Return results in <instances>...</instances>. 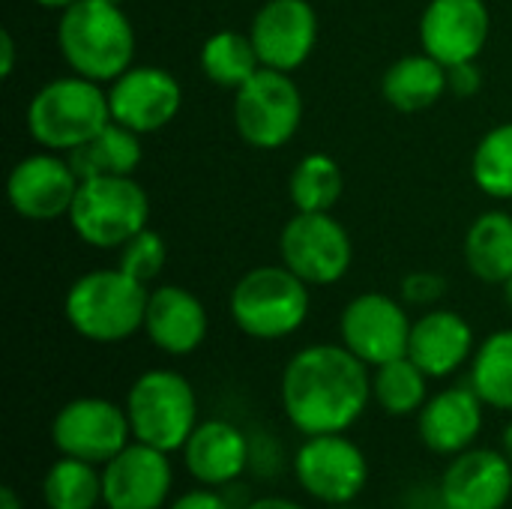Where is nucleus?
<instances>
[{"label":"nucleus","instance_id":"nucleus-1","mask_svg":"<svg viewBox=\"0 0 512 509\" xmlns=\"http://www.w3.org/2000/svg\"><path fill=\"white\" fill-rule=\"evenodd\" d=\"M279 405L303 438L351 432L372 405V369L342 342H312L288 357Z\"/></svg>","mask_w":512,"mask_h":509},{"label":"nucleus","instance_id":"nucleus-30","mask_svg":"<svg viewBox=\"0 0 512 509\" xmlns=\"http://www.w3.org/2000/svg\"><path fill=\"white\" fill-rule=\"evenodd\" d=\"M342 168L330 153H306L288 174V198L297 213H330L342 198Z\"/></svg>","mask_w":512,"mask_h":509},{"label":"nucleus","instance_id":"nucleus-36","mask_svg":"<svg viewBox=\"0 0 512 509\" xmlns=\"http://www.w3.org/2000/svg\"><path fill=\"white\" fill-rule=\"evenodd\" d=\"M165 509H234L222 489H207V486H195V489H186L180 495L171 498V504Z\"/></svg>","mask_w":512,"mask_h":509},{"label":"nucleus","instance_id":"nucleus-44","mask_svg":"<svg viewBox=\"0 0 512 509\" xmlns=\"http://www.w3.org/2000/svg\"><path fill=\"white\" fill-rule=\"evenodd\" d=\"M501 288H504V300H507V306H510V312H512V276L504 282V285H501Z\"/></svg>","mask_w":512,"mask_h":509},{"label":"nucleus","instance_id":"nucleus-41","mask_svg":"<svg viewBox=\"0 0 512 509\" xmlns=\"http://www.w3.org/2000/svg\"><path fill=\"white\" fill-rule=\"evenodd\" d=\"M0 509H24L21 495H18L12 486H3V489H0Z\"/></svg>","mask_w":512,"mask_h":509},{"label":"nucleus","instance_id":"nucleus-9","mask_svg":"<svg viewBox=\"0 0 512 509\" xmlns=\"http://www.w3.org/2000/svg\"><path fill=\"white\" fill-rule=\"evenodd\" d=\"M297 489L324 507L357 504L369 486V459L348 432L309 435L291 456Z\"/></svg>","mask_w":512,"mask_h":509},{"label":"nucleus","instance_id":"nucleus-15","mask_svg":"<svg viewBox=\"0 0 512 509\" xmlns=\"http://www.w3.org/2000/svg\"><path fill=\"white\" fill-rule=\"evenodd\" d=\"M174 492L171 453L132 441L102 465V509H165Z\"/></svg>","mask_w":512,"mask_h":509},{"label":"nucleus","instance_id":"nucleus-31","mask_svg":"<svg viewBox=\"0 0 512 509\" xmlns=\"http://www.w3.org/2000/svg\"><path fill=\"white\" fill-rule=\"evenodd\" d=\"M471 177L495 201H512V120L492 126L474 147Z\"/></svg>","mask_w":512,"mask_h":509},{"label":"nucleus","instance_id":"nucleus-40","mask_svg":"<svg viewBox=\"0 0 512 509\" xmlns=\"http://www.w3.org/2000/svg\"><path fill=\"white\" fill-rule=\"evenodd\" d=\"M246 509H309L306 504L294 501V498H282V495H261L255 498Z\"/></svg>","mask_w":512,"mask_h":509},{"label":"nucleus","instance_id":"nucleus-12","mask_svg":"<svg viewBox=\"0 0 512 509\" xmlns=\"http://www.w3.org/2000/svg\"><path fill=\"white\" fill-rule=\"evenodd\" d=\"M411 327L414 318L408 315L405 300L384 291H366L345 303L339 315V342L375 369L408 354Z\"/></svg>","mask_w":512,"mask_h":509},{"label":"nucleus","instance_id":"nucleus-39","mask_svg":"<svg viewBox=\"0 0 512 509\" xmlns=\"http://www.w3.org/2000/svg\"><path fill=\"white\" fill-rule=\"evenodd\" d=\"M222 495H225V501H228L234 509H246L252 501H255V495H252V489H249V483H246V480H237V483L225 486V489H222Z\"/></svg>","mask_w":512,"mask_h":509},{"label":"nucleus","instance_id":"nucleus-11","mask_svg":"<svg viewBox=\"0 0 512 509\" xmlns=\"http://www.w3.org/2000/svg\"><path fill=\"white\" fill-rule=\"evenodd\" d=\"M132 426L126 408L105 396H75L57 408L51 420V444L60 456H72L90 465L111 462L132 444Z\"/></svg>","mask_w":512,"mask_h":509},{"label":"nucleus","instance_id":"nucleus-5","mask_svg":"<svg viewBox=\"0 0 512 509\" xmlns=\"http://www.w3.org/2000/svg\"><path fill=\"white\" fill-rule=\"evenodd\" d=\"M24 120L42 150L72 153L111 123L108 90L75 72L51 78L30 96Z\"/></svg>","mask_w":512,"mask_h":509},{"label":"nucleus","instance_id":"nucleus-45","mask_svg":"<svg viewBox=\"0 0 512 509\" xmlns=\"http://www.w3.org/2000/svg\"><path fill=\"white\" fill-rule=\"evenodd\" d=\"M327 509H360L357 504H342V507H327Z\"/></svg>","mask_w":512,"mask_h":509},{"label":"nucleus","instance_id":"nucleus-26","mask_svg":"<svg viewBox=\"0 0 512 509\" xmlns=\"http://www.w3.org/2000/svg\"><path fill=\"white\" fill-rule=\"evenodd\" d=\"M468 384L486 408L512 417V327L489 333L468 366Z\"/></svg>","mask_w":512,"mask_h":509},{"label":"nucleus","instance_id":"nucleus-8","mask_svg":"<svg viewBox=\"0 0 512 509\" xmlns=\"http://www.w3.org/2000/svg\"><path fill=\"white\" fill-rule=\"evenodd\" d=\"M234 129L255 150H282L303 123V93L291 72L261 66L231 102Z\"/></svg>","mask_w":512,"mask_h":509},{"label":"nucleus","instance_id":"nucleus-7","mask_svg":"<svg viewBox=\"0 0 512 509\" xmlns=\"http://www.w3.org/2000/svg\"><path fill=\"white\" fill-rule=\"evenodd\" d=\"M75 237L90 249H120L147 228L150 198L135 177H87L69 210Z\"/></svg>","mask_w":512,"mask_h":509},{"label":"nucleus","instance_id":"nucleus-6","mask_svg":"<svg viewBox=\"0 0 512 509\" xmlns=\"http://www.w3.org/2000/svg\"><path fill=\"white\" fill-rule=\"evenodd\" d=\"M132 438L165 453H180L186 438L201 423L198 393L192 381L177 369L141 372L123 399Z\"/></svg>","mask_w":512,"mask_h":509},{"label":"nucleus","instance_id":"nucleus-19","mask_svg":"<svg viewBox=\"0 0 512 509\" xmlns=\"http://www.w3.org/2000/svg\"><path fill=\"white\" fill-rule=\"evenodd\" d=\"M447 509H507L512 501V465L501 447H471L453 459L438 480Z\"/></svg>","mask_w":512,"mask_h":509},{"label":"nucleus","instance_id":"nucleus-24","mask_svg":"<svg viewBox=\"0 0 512 509\" xmlns=\"http://www.w3.org/2000/svg\"><path fill=\"white\" fill-rule=\"evenodd\" d=\"M465 267L486 285H504L512 276V213L486 210L465 234Z\"/></svg>","mask_w":512,"mask_h":509},{"label":"nucleus","instance_id":"nucleus-34","mask_svg":"<svg viewBox=\"0 0 512 509\" xmlns=\"http://www.w3.org/2000/svg\"><path fill=\"white\" fill-rule=\"evenodd\" d=\"M405 306H420V309H432L444 300L447 294V279L435 270H414L402 279L399 285Z\"/></svg>","mask_w":512,"mask_h":509},{"label":"nucleus","instance_id":"nucleus-2","mask_svg":"<svg viewBox=\"0 0 512 509\" xmlns=\"http://www.w3.org/2000/svg\"><path fill=\"white\" fill-rule=\"evenodd\" d=\"M135 27L120 3L75 0L60 12L57 51L69 72L111 84L135 60Z\"/></svg>","mask_w":512,"mask_h":509},{"label":"nucleus","instance_id":"nucleus-3","mask_svg":"<svg viewBox=\"0 0 512 509\" xmlns=\"http://www.w3.org/2000/svg\"><path fill=\"white\" fill-rule=\"evenodd\" d=\"M150 288L120 267H102L78 276L63 297V318L84 342L120 345L144 330Z\"/></svg>","mask_w":512,"mask_h":509},{"label":"nucleus","instance_id":"nucleus-38","mask_svg":"<svg viewBox=\"0 0 512 509\" xmlns=\"http://www.w3.org/2000/svg\"><path fill=\"white\" fill-rule=\"evenodd\" d=\"M18 66V42L9 27L0 30V78H12Z\"/></svg>","mask_w":512,"mask_h":509},{"label":"nucleus","instance_id":"nucleus-14","mask_svg":"<svg viewBox=\"0 0 512 509\" xmlns=\"http://www.w3.org/2000/svg\"><path fill=\"white\" fill-rule=\"evenodd\" d=\"M183 105V87L171 69L162 66H129L108 84V108L111 120L138 132L153 135L162 132Z\"/></svg>","mask_w":512,"mask_h":509},{"label":"nucleus","instance_id":"nucleus-37","mask_svg":"<svg viewBox=\"0 0 512 509\" xmlns=\"http://www.w3.org/2000/svg\"><path fill=\"white\" fill-rule=\"evenodd\" d=\"M405 504H408V509H447L438 483L435 486H414L411 495L405 498Z\"/></svg>","mask_w":512,"mask_h":509},{"label":"nucleus","instance_id":"nucleus-32","mask_svg":"<svg viewBox=\"0 0 512 509\" xmlns=\"http://www.w3.org/2000/svg\"><path fill=\"white\" fill-rule=\"evenodd\" d=\"M120 258H117V267L138 279L141 285H150L153 279L162 276L165 264H168V243L159 231L153 228H144L138 231L129 243H123L120 249Z\"/></svg>","mask_w":512,"mask_h":509},{"label":"nucleus","instance_id":"nucleus-25","mask_svg":"<svg viewBox=\"0 0 512 509\" xmlns=\"http://www.w3.org/2000/svg\"><path fill=\"white\" fill-rule=\"evenodd\" d=\"M138 132L120 126V123H108L93 141H87L84 147L66 153L75 174L81 180L87 177H102V174H114V177H135V171L144 162V147H141Z\"/></svg>","mask_w":512,"mask_h":509},{"label":"nucleus","instance_id":"nucleus-33","mask_svg":"<svg viewBox=\"0 0 512 509\" xmlns=\"http://www.w3.org/2000/svg\"><path fill=\"white\" fill-rule=\"evenodd\" d=\"M288 465L285 447L273 432H252L249 435V474L261 483H273L282 477Z\"/></svg>","mask_w":512,"mask_h":509},{"label":"nucleus","instance_id":"nucleus-46","mask_svg":"<svg viewBox=\"0 0 512 509\" xmlns=\"http://www.w3.org/2000/svg\"><path fill=\"white\" fill-rule=\"evenodd\" d=\"M108 3H123V0H108Z\"/></svg>","mask_w":512,"mask_h":509},{"label":"nucleus","instance_id":"nucleus-18","mask_svg":"<svg viewBox=\"0 0 512 509\" xmlns=\"http://www.w3.org/2000/svg\"><path fill=\"white\" fill-rule=\"evenodd\" d=\"M486 426V402L471 384H450L426 399L417 414L420 444L441 459L471 450Z\"/></svg>","mask_w":512,"mask_h":509},{"label":"nucleus","instance_id":"nucleus-27","mask_svg":"<svg viewBox=\"0 0 512 509\" xmlns=\"http://www.w3.org/2000/svg\"><path fill=\"white\" fill-rule=\"evenodd\" d=\"M198 66L210 84L237 90L261 69V60H258V51L252 45L249 33L216 30L204 39V45L198 51Z\"/></svg>","mask_w":512,"mask_h":509},{"label":"nucleus","instance_id":"nucleus-23","mask_svg":"<svg viewBox=\"0 0 512 509\" xmlns=\"http://www.w3.org/2000/svg\"><path fill=\"white\" fill-rule=\"evenodd\" d=\"M444 93H447V66L426 51L393 60L381 78L384 102L402 114H420L438 105Z\"/></svg>","mask_w":512,"mask_h":509},{"label":"nucleus","instance_id":"nucleus-16","mask_svg":"<svg viewBox=\"0 0 512 509\" xmlns=\"http://www.w3.org/2000/svg\"><path fill=\"white\" fill-rule=\"evenodd\" d=\"M249 36L261 66L297 72L315 54L318 12L309 0H267L252 15Z\"/></svg>","mask_w":512,"mask_h":509},{"label":"nucleus","instance_id":"nucleus-35","mask_svg":"<svg viewBox=\"0 0 512 509\" xmlns=\"http://www.w3.org/2000/svg\"><path fill=\"white\" fill-rule=\"evenodd\" d=\"M480 90H483V72H480L477 60L447 66V93H453L456 99H471Z\"/></svg>","mask_w":512,"mask_h":509},{"label":"nucleus","instance_id":"nucleus-42","mask_svg":"<svg viewBox=\"0 0 512 509\" xmlns=\"http://www.w3.org/2000/svg\"><path fill=\"white\" fill-rule=\"evenodd\" d=\"M501 450H504V456L510 459L512 465V417L507 420V426L501 429Z\"/></svg>","mask_w":512,"mask_h":509},{"label":"nucleus","instance_id":"nucleus-20","mask_svg":"<svg viewBox=\"0 0 512 509\" xmlns=\"http://www.w3.org/2000/svg\"><path fill=\"white\" fill-rule=\"evenodd\" d=\"M180 462L195 486L225 489L249 474V435L222 417L201 420L186 438Z\"/></svg>","mask_w":512,"mask_h":509},{"label":"nucleus","instance_id":"nucleus-43","mask_svg":"<svg viewBox=\"0 0 512 509\" xmlns=\"http://www.w3.org/2000/svg\"><path fill=\"white\" fill-rule=\"evenodd\" d=\"M39 9H54V12H63L66 6H72L75 0H33Z\"/></svg>","mask_w":512,"mask_h":509},{"label":"nucleus","instance_id":"nucleus-21","mask_svg":"<svg viewBox=\"0 0 512 509\" xmlns=\"http://www.w3.org/2000/svg\"><path fill=\"white\" fill-rule=\"evenodd\" d=\"M477 354V333L465 315L456 309H426L420 318H414L411 339H408V357L432 378L447 381L459 369L471 366Z\"/></svg>","mask_w":512,"mask_h":509},{"label":"nucleus","instance_id":"nucleus-4","mask_svg":"<svg viewBox=\"0 0 512 509\" xmlns=\"http://www.w3.org/2000/svg\"><path fill=\"white\" fill-rule=\"evenodd\" d=\"M309 312L312 285L282 261L246 270L228 294V315L234 327L255 342H282L300 333Z\"/></svg>","mask_w":512,"mask_h":509},{"label":"nucleus","instance_id":"nucleus-22","mask_svg":"<svg viewBox=\"0 0 512 509\" xmlns=\"http://www.w3.org/2000/svg\"><path fill=\"white\" fill-rule=\"evenodd\" d=\"M210 333V315L198 294L183 285H159L150 291L144 336L168 357L195 354Z\"/></svg>","mask_w":512,"mask_h":509},{"label":"nucleus","instance_id":"nucleus-17","mask_svg":"<svg viewBox=\"0 0 512 509\" xmlns=\"http://www.w3.org/2000/svg\"><path fill=\"white\" fill-rule=\"evenodd\" d=\"M492 33L486 0H429L420 15V51L444 66L471 63L483 54Z\"/></svg>","mask_w":512,"mask_h":509},{"label":"nucleus","instance_id":"nucleus-10","mask_svg":"<svg viewBox=\"0 0 512 509\" xmlns=\"http://www.w3.org/2000/svg\"><path fill=\"white\" fill-rule=\"evenodd\" d=\"M279 261L312 288L336 285L354 264L348 228L333 213H297L282 225Z\"/></svg>","mask_w":512,"mask_h":509},{"label":"nucleus","instance_id":"nucleus-28","mask_svg":"<svg viewBox=\"0 0 512 509\" xmlns=\"http://www.w3.org/2000/svg\"><path fill=\"white\" fill-rule=\"evenodd\" d=\"M429 384L432 378L405 354L372 369V405H378L387 417H417L432 396Z\"/></svg>","mask_w":512,"mask_h":509},{"label":"nucleus","instance_id":"nucleus-13","mask_svg":"<svg viewBox=\"0 0 512 509\" xmlns=\"http://www.w3.org/2000/svg\"><path fill=\"white\" fill-rule=\"evenodd\" d=\"M81 177L66 153L36 150L18 159L6 177V201L24 222H54L69 216Z\"/></svg>","mask_w":512,"mask_h":509},{"label":"nucleus","instance_id":"nucleus-29","mask_svg":"<svg viewBox=\"0 0 512 509\" xmlns=\"http://www.w3.org/2000/svg\"><path fill=\"white\" fill-rule=\"evenodd\" d=\"M39 495L48 509H99L102 468L72 456H60L45 468Z\"/></svg>","mask_w":512,"mask_h":509}]
</instances>
